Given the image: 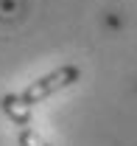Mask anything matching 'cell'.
<instances>
[{
	"instance_id": "cell-1",
	"label": "cell",
	"mask_w": 137,
	"mask_h": 146,
	"mask_svg": "<svg viewBox=\"0 0 137 146\" xmlns=\"http://www.w3.org/2000/svg\"><path fill=\"white\" fill-rule=\"evenodd\" d=\"M78 79H81V68H78V65H62V68H56V70L34 79L25 90L20 93V101H22L25 107H34V104H39V101L51 98L53 93H59V90H65V87H70V84H76Z\"/></svg>"
},
{
	"instance_id": "cell-2",
	"label": "cell",
	"mask_w": 137,
	"mask_h": 146,
	"mask_svg": "<svg viewBox=\"0 0 137 146\" xmlns=\"http://www.w3.org/2000/svg\"><path fill=\"white\" fill-rule=\"evenodd\" d=\"M0 110L9 115V121L11 124H17L20 129H25L28 124H34V115H31V107H25L22 101H20L17 93H3L0 96Z\"/></svg>"
},
{
	"instance_id": "cell-3",
	"label": "cell",
	"mask_w": 137,
	"mask_h": 146,
	"mask_svg": "<svg viewBox=\"0 0 137 146\" xmlns=\"http://www.w3.org/2000/svg\"><path fill=\"white\" fill-rule=\"evenodd\" d=\"M17 143L20 146H51L39 132H36L34 127H25V129H20V135H17Z\"/></svg>"
}]
</instances>
